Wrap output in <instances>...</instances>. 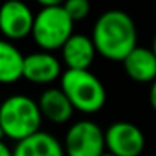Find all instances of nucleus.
I'll return each mask as SVG.
<instances>
[{"mask_svg": "<svg viewBox=\"0 0 156 156\" xmlns=\"http://www.w3.org/2000/svg\"><path fill=\"white\" fill-rule=\"evenodd\" d=\"M42 119L39 102L29 96L14 94L0 104V126L9 139L22 141L41 131Z\"/></svg>", "mask_w": 156, "mask_h": 156, "instance_id": "obj_2", "label": "nucleus"}, {"mask_svg": "<svg viewBox=\"0 0 156 156\" xmlns=\"http://www.w3.org/2000/svg\"><path fill=\"white\" fill-rule=\"evenodd\" d=\"M4 138H7V136H5V131H4V128L0 126V139H4Z\"/></svg>", "mask_w": 156, "mask_h": 156, "instance_id": "obj_18", "label": "nucleus"}, {"mask_svg": "<svg viewBox=\"0 0 156 156\" xmlns=\"http://www.w3.org/2000/svg\"><path fill=\"white\" fill-rule=\"evenodd\" d=\"M106 149L116 156H139L146 139L143 131L129 121H116L104 131Z\"/></svg>", "mask_w": 156, "mask_h": 156, "instance_id": "obj_7", "label": "nucleus"}, {"mask_svg": "<svg viewBox=\"0 0 156 156\" xmlns=\"http://www.w3.org/2000/svg\"><path fill=\"white\" fill-rule=\"evenodd\" d=\"M61 87L71 99L74 109L94 114L106 104V89L89 69H67L61 76Z\"/></svg>", "mask_w": 156, "mask_h": 156, "instance_id": "obj_3", "label": "nucleus"}, {"mask_svg": "<svg viewBox=\"0 0 156 156\" xmlns=\"http://www.w3.org/2000/svg\"><path fill=\"white\" fill-rule=\"evenodd\" d=\"M101 156H116V154H112V153H111V151H108V153H106V151H104V153H102V154H101Z\"/></svg>", "mask_w": 156, "mask_h": 156, "instance_id": "obj_19", "label": "nucleus"}, {"mask_svg": "<svg viewBox=\"0 0 156 156\" xmlns=\"http://www.w3.org/2000/svg\"><path fill=\"white\" fill-rule=\"evenodd\" d=\"M42 7H49V5H62L66 0H37Z\"/></svg>", "mask_w": 156, "mask_h": 156, "instance_id": "obj_17", "label": "nucleus"}, {"mask_svg": "<svg viewBox=\"0 0 156 156\" xmlns=\"http://www.w3.org/2000/svg\"><path fill=\"white\" fill-rule=\"evenodd\" d=\"M24 59L9 39H0V84H14L24 77Z\"/></svg>", "mask_w": 156, "mask_h": 156, "instance_id": "obj_13", "label": "nucleus"}, {"mask_svg": "<svg viewBox=\"0 0 156 156\" xmlns=\"http://www.w3.org/2000/svg\"><path fill=\"white\" fill-rule=\"evenodd\" d=\"M61 51L67 69H89L98 54L92 37L82 34H72Z\"/></svg>", "mask_w": 156, "mask_h": 156, "instance_id": "obj_10", "label": "nucleus"}, {"mask_svg": "<svg viewBox=\"0 0 156 156\" xmlns=\"http://www.w3.org/2000/svg\"><path fill=\"white\" fill-rule=\"evenodd\" d=\"M62 76L59 59L49 51L32 52L24 59V79L32 84H51Z\"/></svg>", "mask_w": 156, "mask_h": 156, "instance_id": "obj_8", "label": "nucleus"}, {"mask_svg": "<svg viewBox=\"0 0 156 156\" xmlns=\"http://www.w3.org/2000/svg\"><path fill=\"white\" fill-rule=\"evenodd\" d=\"M35 14L22 0H7L0 5V32L9 41H20L32 34Z\"/></svg>", "mask_w": 156, "mask_h": 156, "instance_id": "obj_6", "label": "nucleus"}, {"mask_svg": "<svg viewBox=\"0 0 156 156\" xmlns=\"http://www.w3.org/2000/svg\"><path fill=\"white\" fill-rule=\"evenodd\" d=\"M126 74L134 82H153L156 79V52L148 47L136 45L122 61Z\"/></svg>", "mask_w": 156, "mask_h": 156, "instance_id": "obj_9", "label": "nucleus"}, {"mask_svg": "<svg viewBox=\"0 0 156 156\" xmlns=\"http://www.w3.org/2000/svg\"><path fill=\"white\" fill-rule=\"evenodd\" d=\"M149 102H151V108L156 111V79L151 82V89H149Z\"/></svg>", "mask_w": 156, "mask_h": 156, "instance_id": "obj_15", "label": "nucleus"}, {"mask_svg": "<svg viewBox=\"0 0 156 156\" xmlns=\"http://www.w3.org/2000/svg\"><path fill=\"white\" fill-rule=\"evenodd\" d=\"M66 156H101L106 149L104 131L92 121H77L67 129Z\"/></svg>", "mask_w": 156, "mask_h": 156, "instance_id": "obj_5", "label": "nucleus"}, {"mask_svg": "<svg viewBox=\"0 0 156 156\" xmlns=\"http://www.w3.org/2000/svg\"><path fill=\"white\" fill-rule=\"evenodd\" d=\"M14 156H66V149L52 134L37 131L29 138L17 141Z\"/></svg>", "mask_w": 156, "mask_h": 156, "instance_id": "obj_12", "label": "nucleus"}, {"mask_svg": "<svg viewBox=\"0 0 156 156\" xmlns=\"http://www.w3.org/2000/svg\"><path fill=\"white\" fill-rule=\"evenodd\" d=\"M153 51L156 52V35H154V41H153Z\"/></svg>", "mask_w": 156, "mask_h": 156, "instance_id": "obj_20", "label": "nucleus"}, {"mask_svg": "<svg viewBox=\"0 0 156 156\" xmlns=\"http://www.w3.org/2000/svg\"><path fill=\"white\" fill-rule=\"evenodd\" d=\"M91 37L101 57L122 62L138 45V29L128 12L112 9L98 17Z\"/></svg>", "mask_w": 156, "mask_h": 156, "instance_id": "obj_1", "label": "nucleus"}, {"mask_svg": "<svg viewBox=\"0 0 156 156\" xmlns=\"http://www.w3.org/2000/svg\"><path fill=\"white\" fill-rule=\"evenodd\" d=\"M0 156H14V149L9 148L4 139H0Z\"/></svg>", "mask_w": 156, "mask_h": 156, "instance_id": "obj_16", "label": "nucleus"}, {"mask_svg": "<svg viewBox=\"0 0 156 156\" xmlns=\"http://www.w3.org/2000/svg\"><path fill=\"white\" fill-rule=\"evenodd\" d=\"M39 108L45 119L54 124H64L72 118L74 106L62 87L45 89L39 98Z\"/></svg>", "mask_w": 156, "mask_h": 156, "instance_id": "obj_11", "label": "nucleus"}, {"mask_svg": "<svg viewBox=\"0 0 156 156\" xmlns=\"http://www.w3.org/2000/svg\"><path fill=\"white\" fill-rule=\"evenodd\" d=\"M62 7L66 9V12L71 15V19L74 22L86 19L89 15V12H91L89 0H66L62 4Z\"/></svg>", "mask_w": 156, "mask_h": 156, "instance_id": "obj_14", "label": "nucleus"}, {"mask_svg": "<svg viewBox=\"0 0 156 156\" xmlns=\"http://www.w3.org/2000/svg\"><path fill=\"white\" fill-rule=\"evenodd\" d=\"M74 20L66 12L62 5H49L42 7L35 14L32 37L42 51H57L67 42L72 35Z\"/></svg>", "mask_w": 156, "mask_h": 156, "instance_id": "obj_4", "label": "nucleus"}]
</instances>
